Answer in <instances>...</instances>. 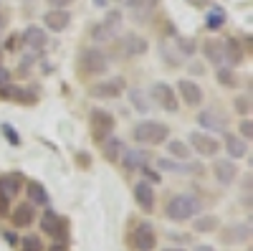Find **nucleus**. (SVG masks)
Instances as JSON below:
<instances>
[{"mask_svg":"<svg viewBox=\"0 0 253 251\" xmlns=\"http://www.w3.org/2000/svg\"><path fill=\"white\" fill-rule=\"evenodd\" d=\"M225 152H228L230 160H241V157H246V155H248V140L228 135V137H225Z\"/></svg>","mask_w":253,"mask_h":251,"instance_id":"aec40b11","label":"nucleus"},{"mask_svg":"<svg viewBox=\"0 0 253 251\" xmlns=\"http://www.w3.org/2000/svg\"><path fill=\"white\" fill-rule=\"evenodd\" d=\"M94 3H96L99 8H107V0H94Z\"/></svg>","mask_w":253,"mask_h":251,"instance_id":"3c124183","label":"nucleus"},{"mask_svg":"<svg viewBox=\"0 0 253 251\" xmlns=\"http://www.w3.org/2000/svg\"><path fill=\"white\" fill-rule=\"evenodd\" d=\"M142 173L147 175V183H150V180H152V183H160V180H162V178H160V173H157V170H152L150 165H144V167H142Z\"/></svg>","mask_w":253,"mask_h":251,"instance_id":"79ce46f5","label":"nucleus"},{"mask_svg":"<svg viewBox=\"0 0 253 251\" xmlns=\"http://www.w3.org/2000/svg\"><path fill=\"white\" fill-rule=\"evenodd\" d=\"M203 53H205V58L210 61V64H215V66L223 64V44L220 41H208V44L203 46Z\"/></svg>","mask_w":253,"mask_h":251,"instance_id":"bb28decb","label":"nucleus"},{"mask_svg":"<svg viewBox=\"0 0 253 251\" xmlns=\"http://www.w3.org/2000/svg\"><path fill=\"white\" fill-rule=\"evenodd\" d=\"M200 211H203L200 198L190 196V193H177V196H172L170 201H167V208H165L167 218H172V221L195 218V216H200Z\"/></svg>","mask_w":253,"mask_h":251,"instance_id":"f257e3e1","label":"nucleus"},{"mask_svg":"<svg viewBox=\"0 0 253 251\" xmlns=\"http://www.w3.org/2000/svg\"><path fill=\"white\" fill-rule=\"evenodd\" d=\"M198 124H200L203 130H208V132H223L225 124H228V119H225L218 109H203V112L198 114Z\"/></svg>","mask_w":253,"mask_h":251,"instance_id":"dca6fc26","label":"nucleus"},{"mask_svg":"<svg viewBox=\"0 0 253 251\" xmlns=\"http://www.w3.org/2000/svg\"><path fill=\"white\" fill-rule=\"evenodd\" d=\"M0 188L5 191L8 198H15L20 193V188H23V178H20L18 173H10V175H3L0 178Z\"/></svg>","mask_w":253,"mask_h":251,"instance_id":"5701e85b","label":"nucleus"},{"mask_svg":"<svg viewBox=\"0 0 253 251\" xmlns=\"http://www.w3.org/2000/svg\"><path fill=\"white\" fill-rule=\"evenodd\" d=\"M119 3H124V0H119Z\"/></svg>","mask_w":253,"mask_h":251,"instance_id":"864d4df0","label":"nucleus"},{"mask_svg":"<svg viewBox=\"0 0 253 251\" xmlns=\"http://www.w3.org/2000/svg\"><path fill=\"white\" fill-rule=\"evenodd\" d=\"M20 251H43V241H41L38 234H31V236H23L18 241Z\"/></svg>","mask_w":253,"mask_h":251,"instance_id":"2f4dec72","label":"nucleus"},{"mask_svg":"<svg viewBox=\"0 0 253 251\" xmlns=\"http://www.w3.org/2000/svg\"><path fill=\"white\" fill-rule=\"evenodd\" d=\"M150 99L157 101L165 112H177V97H175V92H172L170 84L155 81V84H152V89H150Z\"/></svg>","mask_w":253,"mask_h":251,"instance_id":"0eeeda50","label":"nucleus"},{"mask_svg":"<svg viewBox=\"0 0 253 251\" xmlns=\"http://www.w3.org/2000/svg\"><path fill=\"white\" fill-rule=\"evenodd\" d=\"M41 231L48 234L53 241L66 244V239H69V221L61 218L56 211H51V208L46 205L43 213H41Z\"/></svg>","mask_w":253,"mask_h":251,"instance_id":"20e7f679","label":"nucleus"},{"mask_svg":"<svg viewBox=\"0 0 253 251\" xmlns=\"http://www.w3.org/2000/svg\"><path fill=\"white\" fill-rule=\"evenodd\" d=\"M177 92H180V97H182V101L187 104V107H200L203 99H205L200 84L193 81V79H180L177 81Z\"/></svg>","mask_w":253,"mask_h":251,"instance_id":"9b49d317","label":"nucleus"},{"mask_svg":"<svg viewBox=\"0 0 253 251\" xmlns=\"http://www.w3.org/2000/svg\"><path fill=\"white\" fill-rule=\"evenodd\" d=\"M10 201H13V198H8L5 191L0 188V216H8V213H10Z\"/></svg>","mask_w":253,"mask_h":251,"instance_id":"4c0bfd02","label":"nucleus"},{"mask_svg":"<svg viewBox=\"0 0 253 251\" xmlns=\"http://www.w3.org/2000/svg\"><path fill=\"white\" fill-rule=\"evenodd\" d=\"M157 167H160V170H172V173H185V170H190V167L175 162L172 157H160V160H157Z\"/></svg>","mask_w":253,"mask_h":251,"instance_id":"72a5a7b5","label":"nucleus"},{"mask_svg":"<svg viewBox=\"0 0 253 251\" xmlns=\"http://www.w3.org/2000/svg\"><path fill=\"white\" fill-rule=\"evenodd\" d=\"M187 142L193 145V150H198L200 155L210 157V155H215L220 150V142L213 137V135H208V132H190Z\"/></svg>","mask_w":253,"mask_h":251,"instance_id":"f8f14e48","label":"nucleus"},{"mask_svg":"<svg viewBox=\"0 0 253 251\" xmlns=\"http://www.w3.org/2000/svg\"><path fill=\"white\" fill-rule=\"evenodd\" d=\"M147 162V152L142 150H122V165H124V170H142Z\"/></svg>","mask_w":253,"mask_h":251,"instance_id":"412c9836","label":"nucleus"},{"mask_svg":"<svg viewBox=\"0 0 253 251\" xmlns=\"http://www.w3.org/2000/svg\"><path fill=\"white\" fill-rule=\"evenodd\" d=\"M225 26V13L220 10V8H213V10H208V15H205V28L208 31H220Z\"/></svg>","mask_w":253,"mask_h":251,"instance_id":"c85d7f7f","label":"nucleus"},{"mask_svg":"<svg viewBox=\"0 0 253 251\" xmlns=\"http://www.w3.org/2000/svg\"><path fill=\"white\" fill-rule=\"evenodd\" d=\"M132 196H134V201H137V205L142 208V211H155V188L147 183V180H139V183H134V188H132Z\"/></svg>","mask_w":253,"mask_h":251,"instance_id":"ddd939ff","label":"nucleus"},{"mask_svg":"<svg viewBox=\"0 0 253 251\" xmlns=\"http://www.w3.org/2000/svg\"><path fill=\"white\" fill-rule=\"evenodd\" d=\"M218 81L223 84V87H233V84H236V74L230 69H225V66H220L218 69Z\"/></svg>","mask_w":253,"mask_h":251,"instance_id":"f704fd0d","label":"nucleus"},{"mask_svg":"<svg viewBox=\"0 0 253 251\" xmlns=\"http://www.w3.org/2000/svg\"><path fill=\"white\" fill-rule=\"evenodd\" d=\"M18 41H20V36H15V33H10V36L5 38V46H3V49H5V51H15V49L20 46V44H18Z\"/></svg>","mask_w":253,"mask_h":251,"instance_id":"37998d69","label":"nucleus"},{"mask_svg":"<svg viewBox=\"0 0 253 251\" xmlns=\"http://www.w3.org/2000/svg\"><path fill=\"white\" fill-rule=\"evenodd\" d=\"M43 23L51 33H63L71 23V13L63 10V8H51L46 15H43Z\"/></svg>","mask_w":253,"mask_h":251,"instance_id":"4468645a","label":"nucleus"},{"mask_svg":"<svg viewBox=\"0 0 253 251\" xmlns=\"http://www.w3.org/2000/svg\"><path fill=\"white\" fill-rule=\"evenodd\" d=\"M177 49L182 51V56H193L195 53V44L190 38H177Z\"/></svg>","mask_w":253,"mask_h":251,"instance_id":"e433bc0d","label":"nucleus"},{"mask_svg":"<svg viewBox=\"0 0 253 251\" xmlns=\"http://www.w3.org/2000/svg\"><path fill=\"white\" fill-rule=\"evenodd\" d=\"M0 94L8 97V99H13V101H18V104H33V94L26 92V89H20V87H13V84L3 87V89H0Z\"/></svg>","mask_w":253,"mask_h":251,"instance_id":"b1692460","label":"nucleus"},{"mask_svg":"<svg viewBox=\"0 0 253 251\" xmlns=\"http://www.w3.org/2000/svg\"><path fill=\"white\" fill-rule=\"evenodd\" d=\"M89 33H91V41H96V44H109V41H114V36H117V33H112L107 26H104L101 20L91 26Z\"/></svg>","mask_w":253,"mask_h":251,"instance_id":"c756f323","label":"nucleus"},{"mask_svg":"<svg viewBox=\"0 0 253 251\" xmlns=\"http://www.w3.org/2000/svg\"><path fill=\"white\" fill-rule=\"evenodd\" d=\"M8 84H10V71H8L3 64H0V89L8 87Z\"/></svg>","mask_w":253,"mask_h":251,"instance_id":"c03bdc74","label":"nucleus"},{"mask_svg":"<svg viewBox=\"0 0 253 251\" xmlns=\"http://www.w3.org/2000/svg\"><path fill=\"white\" fill-rule=\"evenodd\" d=\"M71 3H74V0H48V5H51V8H63V10H66Z\"/></svg>","mask_w":253,"mask_h":251,"instance_id":"a18cd8bd","label":"nucleus"},{"mask_svg":"<svg viewBox=\"0 0 253 251\" xmlns=\"http://www.w3.org/2000/svg\"><path fill=\"white\" fill-rule=\"evenodd\" d=\"M241 137H243V140H251V137H253V124H251L248 117L241 119Z\"/></svg>","mask_w":253,"mask_h":251,"instance_id":"58836bf2","label":"nucleus"},{"mask_svg":"<svg viewBox=\"0 0 253 251\" xmlns=\"http://www.w3.org/2000/svg\"><path fill=\"white\" fill-rule=\"evenodd\" d=\"M3 135L10 140V145H20V137H18V132L10 127V124H3Z\"/></svg>","mask_w":253,"mask_h":251,"instance_id":"ea45409f","label":"nucleus"},{"mask_svg":"<svg viewBox=\"0 0 253 251\" xmlns=\"http://www.w3.org/2000/svg\"><path fill=\"white\" fill-rule=\"evenodd\" d=\"M117 49H119V56H124V58H134V56L147 53L150 44H147L142 36H137V33H126V36H122V41H117Z\"/></svg>","mask_w":253,"mask_h":251,"instance_id":"1a4fd4ad","label":"nucleus"},{"mask_svg":"<svg viewBox=\"0 0 253 251\" xmlns=\"http://www.w3.org/2000/svg\"><path fill=\"white\" fill-rule=\"evenodd\" d=\"M193 251H215V249H213V246H208V244H198Z\"/></svg>","mask_w":253,"mask_h":251,"instance_id":"09e8293b","label":"nucleus"},{"mask_svg":"<svg viewBox=\"0 0 253 251\" xmlns=\"http://www.w3.org/2000/svg\"><path fill=\"white\" fill-rule=\"evenodd\" d=\"M215 223H218L215 216H200V218L193 223V228H195L198 234H208V231H213V228H215Z\"/></svg>","mask_w":253,"mask_h":251,"instance_id":"473e14b6","label":"nucleus"},{"mask_svg":"<svg viewBox=\"0 0 253 251\" xmlns=\"http://www.w3.org/2000/svg\"><path fill=\"white\" fill-rule=\"evenodd\" d=\"M167 145V152H170V157H177V160H187L190 157V148H187V142H182V140H167L165 142Z\"/></svg>","mask_w":253,"mask_h":251,"instance_id":"cd10ccee","label":"nucleus"},{"mask_svg":"<svg viewBox=\"0 0 253 251\" xmlns=\"http://www.w3.org/2000/svg\"><path fill=\"white\" fill-rule=\"evenodd\" d=\"M124 89H126L124 79H122V76H112V79L96 81L94 87L89 89V94H91V97H96V99H117V97H122V94H124Z\"/></svg>","mask_w":253,"mask_h":251,"instance_id":"423d86ee","label":"nucleus"},{"mask_svg":"<svg viewBox=\"0 0 253 251\" xmlns=\"http://www.w3.org/2000/svg\"><path fill=\"white\" fill-rule=\"evenodd\" d=\"M89 122H91V135H94V140L96 142H104L112 132H114V117H112V112H107V109H101V107H94L91 109V114H89Z\"/></svg>","mask_w":253,"mask_h":251,"instance_id":"39448f33","label":"nucleus"},{"mask_svg":"<svg viewBox=\"0 0 253 251\" xmlns=\"http://www.w3.org/2000/svg\"><path fill=\"white\" fill-rule=\"evenodd\" d=\"M248 223H241L238 228H230L228 231V236H233V241H248Z\"/></svg>","mask_w":253,"mask_h":251,"instance_id":"c9c22d12","label":"nucleus"},{"mask_svg":"<svg viewBox=\"0 0 253 251\" xmlns=\"http://www.w3.org/2000/svg\"><path fill=\"white\" fill-rule=\"evenodd\" d=\"M3 239H5V241H8L10 246H18V241H20V239H18V236H15L13 231H3Z\"/></svg>","mask_w":253,"mask_h":251,"instance_id":"49530a36","label":"nucleus"},{"mask_svg":"<svg viewBox=\"0 0 253 251\" xmlns=\"http://www.w3.org/2000/svg\"><path fill=\"white\" fill-rule=\"evenodd\" d=\"M129 101H132V107L137 109V112H142V114H147L150 112V94L147 92H142V89H129Z\"/></svg>","mask_w":253,"mask_h":251,"instance_id":"a878e982","label":"nucleus"},{"mask_svg":"<svg viewBox=\"0 0 253 251\" xmlns=\"http://www.w3.org/2000/svg\"><path fill=\"white\" fill-rule=\"evenodd\" d=\"M26 193H28V203H33V205L46 208V205L51 203V196H48V191L43 188V183H38V180H31V183L26 185Z\"/></svg>","mask_w":253,"mask_h":251,"instance_id":"6ab92c4d","label":"nucleus"},{"mask_svg":"<svg viewBox=\"0 0 253 251\" xmlns=\"http://www.w3.org/2000/svg\"><path fill=\"white\" fill-rule=\"evenodd\" d=\"M0 26H3V10H0Z\"/></svg>","mask_w":253,"mask_h":251,"instance_id":"603ef678","label":"nucleus"},{"mask_svg":"<svg viewBox=\"0 0 253 251\" xmlns=\"http://www.w3.org/2000/svg\"><path fill=\"white\" fill-rule=\"evenodd\" d=\"M101 150H104V157H107L109 162H119V157H122V150H124V142H122L119 137L109 135L107 140L101 142Z\"/></svg>","mask_w":253,"mask_h":251,"instance_id":"4be33fe9","label":"nucleus"},{"mask_svg":"<svg viewBox=\"0 0 253 251\" xmlns=\"http://www.w3.org/2000/svg\"><path fill=\"white\" fill-rule=\"evenodd\" d=\"M20 44L28 46L31 53H41V51L48 46V33L41 28V26H28L23 31V36H20Z\"/></svg>","mask_w":253,"mask_h":251,"instance_id":"9d476101","label":"nucleus"},{"mask_svg":"<svg viewBox=\"0 0 253 251\" xmlns=\"http://www.w3.org/2000/svg\"><path fill=\"white\" fill-rule=\"evenodd\" d=\"M223 44V61H228L230 66H238L243 64V58H246V49L238 38H225L220 41Z\"/></svg>","mask_w":253,"mask_h":251,"instance_id":"f3484780","label":"nucleus"},{"mask_svg":"<svg viewBox=\"0 0 253 251\" xmlns=\"http://www.w3.org/2000/svg\"><path fill=\"white\" fill-rule=\"evenodd\" d=\"M132 241H134V249L137 251H152L157 246V234L150 221H139L132 231Z\"/></svg>","mask_w":253,"mask_h":251,"instance_id":"6e6552de","label":"nucleus"},{"mask_svg":"<svg viewBox=\"0 0 253 251\" xmlns=\"http://www.w3.org/2000/svg\"><path fill=\"white\" fill-rule=\"evenodd\" d=\"M213 173H215V178H218L220 185H230V183L236 180V175H238V167H236V162L230 160V157H220L213 165Z\"/></svg>","mask_w":253,"mask_h":251,"instance_id":"a211bd4d","label":"nucleus"},{"mask_svg":"<svg viewBox=\"0 0 253 251\" xmlns=\"http://www.w3.org/2000/svg\"><path fill=\"white\" fill-rule=\"evenodd\" d=\"M124 5L129 8L139 20H144L147 15L152 13V8H155V0H124Z\"/></svg>","mask_w":253,"mask_h":251,"instance_id":"393cba45","label":"nucleus"},{"mask_svg":"<svg viewBox=\"0 0 253 251\" xmlns=\"http://www.w3.org/2000/svg\"><path fill=\"white\" fill-rule=\"evenodd\" d=\"M10 223L15 228H28L31 223H36V205L33 203H18L10 211Z\"/></svg>","mask_w":253,"mask_h":251,"instance_id":"2eb2a0df","label":"nucleus"},{"mask_svg":"<svg viewBox=\"0 0 253 251\" xmlns=\"http://www.w3.org/2000/svg\"><path fill=\"white\" fill-rule=\"evenodd\" d=\"M48 251H69V244H61V241H53Z\"/></svg>","mask_w":253,"mask_h":251,"instance_id":"de8ad7c7","label":"nucleus"},{"mask_svg":"<svg viewBox=\"0 0 253 251\" xmlns=\"http://www.w3.org/2000/svg\"><path fill=\"white\" fill-rule=\"evenodd\" d=\"M132 137L134 142L139 145H165L170 140V127L165 122H157V119H144V122H137L134 130H132Z\"/></svg>","mask_w":253,"mask_h":251,"instance_id":"f03ea898","label":"nucleus"},{"mask_svg":"<svg viewBox=\"0 0 253 251\" xmlns=\"http://www.w3.org/2000/svg\"><path fill=\"white\" fill-rule=\"evenodd\" d=\"M162 251H185V249H180V246H167V249H162Z\"/></svg>","mask_w":253,"mask_h":251,"instance_id":"8fccbe9b","label":"nucleus"},{"mask_svg":"<svg viewBox=\"0 0 253 251\" xmlns=\"http://www.w3.org/2000/svg\"><path fill=\"white\" fill-rule=\"evenodd\" d=\"M122 20H124V15H122V10H109L107 15H104V20H101V23L104 26H107L112 33H119V28H122Z\"/></svg>","mask_w":253,"mask_h":251,"instance_id":"7c9ffc66","label":"nucleus"},{"mask_svg":"<svg viewBox=\"0 0 253 251\" xmlns=\"http://www.w3.org/2000/svg\"><path fill=\"white\" fill-rule=\"evenodd\" d=\"M79 64H81V71L86 76H101L109 69V56L99 46H86L79 53Z\"/></svg>","mask_w":253,"mask_h":251,"instance_id":"7ed1b4c3","label":"nucleus"},{"mask_svg":"<svg viewBox=\"0 0 253 251\" xmlns=\"http://www.w3.org/2000/svg\"><path fill=\"white\" fill-rule=\"evenodd\" d=\"M248 109H251V101H248V97H238V99H236V112L248 114Z\"/></svg>","mask_w":253,"mask_h":251,"instance_id":"a19ab883","label":"nucleus"}]
</instances>
